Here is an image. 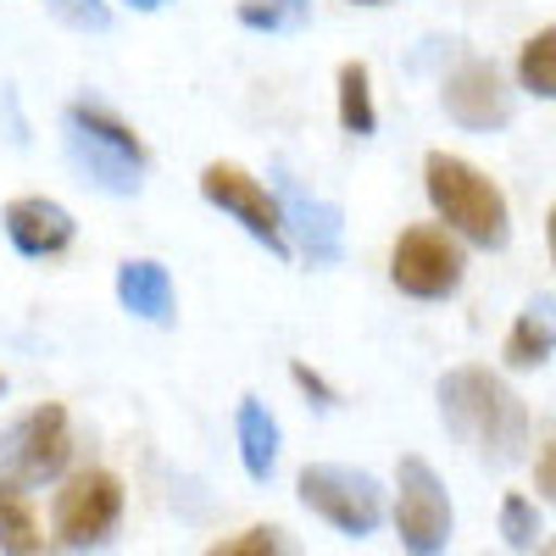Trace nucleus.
I'll return each instance as SVG.
<instances>
[{"mask_svg": "<svg viewBox=\"0 0 556 556\" xmlns=\"http://www.w3.org/2000/svg\"><path fill=\"white\" fill-rule=\"evenodd\" d=\"M434 395H440V424L473 462L513 468V462L529 456V406L501 374H490L479 362L451 367L434 384Z\"/></svg>", "mask_w": 556, "mask_h": 556, "instance_id": "f257e3e1", "label": "nucleus"}, {"mask_svg": "<svg viewBox=\"0 0 556 556\" xmlns=\"http://www.w3.org/2000/svg\"><path fill=\"white\" fill-rule=\"evenodd\" d=\"M424 195L456 240H468L479 251H501L513 240V212H506L501 184L490 173H479L473 162H462L451 151H429L424 156Z\"/></svg>", "mask_w": 556, "mask_h": 556, "instance_id": "f03ea898", "label": "nucleus"}, {"mask_svg": "<svg viewBox=\"0 0 556 556\" xmlns=\"http://www.w3.org/2000/svg\"><path fill=\"white\" fill-rule=\"evenodd\" d=\"M62 128H67V156L78 162V173H89V184L106 195H139L146 184V167H151V151L117 112L96 106V101H73L62 112Z\"/></svg>", "mask_w": 556, "mask_h": 556, "instance_id": "7ed1b4c3", "label": "nucleus"}, {"mask_svg": "<svg viewBox=\"0 0 556 556\" xmlns=\"http://www.w3.org/2000/svg\"><path fill=\"white\" fill-rule=\"evenodd\" d=\"M295 495H301V506L312 518L340 529L345 540H367V534H379V523H384V490H379L374 473H362V468L306 462L301 479H295Z\"/></svg>", "mask_w": 556, "mask_h": 556, "instance_id": "20e7f679", "label": "nucleus"}, {"mask_svg": "<svg viewBox=\"0 0 556 556\" xmlns=\"http://www.w3.org/2000/svg\"><path fill=\"white\" fill-rule=\"evenodd\" d=\"M67 462H73V424H67V406H56V401L23 412L0 434V479H12L23 490L62 479Z\"/></svg>", "mask_w": 556, "mask_h": 556, "instance_id": "39448f33", "label": "nucleus"}, {"mask_svg": "<svg viewBox=\"0 0 556 556\" xmlns=\"http://www.w3.org/2000/svg\"><path fill=\"white\" fill-rule=\"evenodd\" d=\"M462 273H468V256H462L451 228L417 223L401 228V240L390 251V285L412 301H445L462 290Z\"/></svg>", "mask_w": 556, "mask_h": 556, "instance_id": "423d86ee", "label": "nucleus"}, {"mask_svg": "<svg viewBox=\"0 0 556 556\" xmlns=\"http://www.w3.org/2000/svg\"><path fill=\"white\" fill-rule=\"evenodd\" d=\"M123 523V479L106 468H78L62 490H56V545L62 551H96L117 534Z\"/></svg>", "mask_w": 556, "mask_h": 556, "instance_id": "0eeeda50", "label": "nucleus"}, {"mask_svg": "<svg viewBox=\"0 0 556 556\" xmlns=\"http://www.w3.org/2000/svg\"><path fill=\"white\" fill-rule=\"evenodd\" d=\"M456 513H451V495L440 484V473L429 468L424 456H401L395 468V534L412 556H434L451 545Z\"/></svg>", "mask_w": 556, "mask_h": 556, "instance_id": "6e6552de", "label": "nucleus"}, {"mask_svg": "<svg viewBox=\"0 0 556 556\" xmlns=\"http://www.w3.org/2000/svg\"><path fill=\"white\" fill-rule=\"evenodd\" d=\"M201 195L217 206V212H228L245 235L256 240V245H267L278 262H290V235H285V206H278V195L267 190V184H256L245 167H235V162H212L206 173H201Z\"/></svg>", "mask_w": 556, "mask_h": 556, "instance_id": "1a4fd4ad", "label": "nucleus"}, {"mask_svg": "<svg viewBox=\"0 0 556 556\" xmlns=\"http://www.w3.org/2000/svg\"><path fill=\"white\" fill-rule=\"evenodd\" d=\"M273 195H278V206H285V235L306 251L312 267H334L345 256V217H340V206L323 201V195H306L285 162L273 167Z\"/></svg>", "mask_w": 556, "mask_h": 556, "instance_id": "9d476101", "label": "nucleus"}, {"mask_svg": "<svg viewBox=\"0 0 556 556\" xmlns=\"http://www.w3.org/2000/svg\"><path fill=\"white\" fill-rule=\"evenodd\" d=\"M440 101H445V117H451L456 128H468V134H495V128L513 123V112H518L513 84L501 78L495 62H479V56L462 62V67L445 78Z\"/></svg>", "mask_w": 556, "mask_h": 556, "instance_id": "9b49d317", "label": "nucleus"}, {"mask_svg": "<svg viewBox=\"0 0 556 556\" xmlns=\"http://www.w3.org/2000/svg\"><path fill=\"white\" fill-rule=\"evenodd\" d=\"M0 223H7V240H12L17 256H62L78 235L73 212L51 195H17Z\"/></svg>", "mask_w": 556, "mask_h": 556, "instance_id": "f8f14e48", "label": "nucleus"}, {"mask_svg": "<svg viewBox=\"0 0 556 556\" xmlns=\"http://www.w3.org/2000/svg\"><path fill=\"white\" fill-rule=\"evenodd\" d=\"M117 301H123V312H134V317L156 323V329H167V323H173V306H178L173 273H167L162 262H151V256L123 262V267H117Z\"/></svg>", "mask_w": 556, "mask_h": 556, "instance_id": "ddd939ff", "label": "nucleus"}, {"mask_svg": "<svg viewBox=\"0 0 556 556\" xmlns=\"http://www.w3.org/2000/svg\"><path fill=\"white\" fill-rule=\"evenodd\" d=\"M556 356V295H534L518 323L506 329V345H501V362L529 374V367H545Z\"/></svg>", "mask_w": 556, "mask_h": 556, "instance_id": "4468645a", "label": "nucleus"}, {"mask_svg": "<svg viewBox=\"0 0 556 556\" xmlns=\"http://www.w3.org/2000/svg\"><path fill=\"white\" fill-rule=\"evenodd\" d=\"M235 440H240L245 473H251L256 484H267L273 468H278V417H273L256 395H240V406H235Z\"/></svg>", "mask_w": 556, "mask_h": 556, "instance_id": "2eb2a0df", "label": "nucleus"}, {"mask_svg": "<svg viewBox=\"0 0 556 556\" xmlns=\"http://www.w3.org/2000/svg\"><path fill=\"white\" fill-rule=\"evenodd\" d=\"M0 551H12V556L45 551V534H39L34 506H28V490L12 484V479H0Z\"/></svg>", "mask_w": 556, "mask_h": 556, "instance_id": "dca6fc26", "label": "nucleus"}, {"mask_svg": "<svg viewBox=\"0 0 556 556\" xmlns=\"http://www.w3.org/2000/svg\"><path fill=\"white\" fill-rule=\"evenodd\" d=\"M340 128L367 139L379 128V112H374V73H367V62H340Z\"/></svg>", "mask_w": 556, "mask_h": 556, "instance_id": "f3484780", "label": "nucleus"}, {"mask_svg": "<svg viewBox=\"0 0 556 556\" xmlns=\"http://www.w3.org/2000/svg\"><path fill=\"white\" fill-rule=\"evenodd\" d=\"M518 89H529L534 101H556V23L523 39V51H518Z\"/></svg>", "mask_w": 556, "mask_h": 556, "instance_id": "a211bd4d", "label": "nucleus"}, {"mask_svg": "<svg viewBox=\"0 0 556 556\" xmlns=\"http://www.w3.org/2000/svg\"><path fill=\"white\" fill-rule=\"evenodd\" d=\"M235 17L251 34H295L312 23V0H240Z\"/></svg>", "mask_w": 556, "mask_h": 556, "instance_id": "6ab92c4d", "label": "nucleus"}, {"mask_svg": "<svg viewBox=\"0 0 556 556\" xmlns=\"http://www.w3.org/2000/svg\"><path fill=\"white\" fill-rule=\"evenodd\" d=\"M540 534H545L540 529V506L523 490H506L501 495V545L506 551H540L545 545Z\"/></svg>", "mask_w": 556, "mask_h": 556, "instance_id": "aec40b11", "label": "nucleus"}, {"mask_svg": "<svg viewBox=\"0 0 556 556\" xmlns=\"http://www.w3.org/2000/svg\"><path fill=\"white\" fill-rule=\"evenodd\" d=\"M278 551H290L285 529H245L235 540H217L212 556H278Z\"/></svg>", "mask_w": 556, "mask_h": 556, "instance_id": "412c9836", "label": "nucleus"}, {"mask_svg": "<svg viewBox=\"0 0 556 556\" xmlns=\"http://www.w3.org/2000/svg\"><path fill=\"white\" fill-rule=\"evenodd\" d=\"M62 23H73V28H84V34H106L112 28V7L106 0H45Z\"/></svg>", "mask_w": 556, "mask_h": 556, "instance_id": "4be33fe9", "label": "nucleus"}, {"mask_svg": "<svg viewBox=\"0 0 556 556\" xmlns=\"http://www.w3.org/2000/svg\"><path fill=\"white\" fill-rule=\"evenodd\" d=\"M290 379H295V390H301V395H306L317 412H334V406H340V390H334L329 379H323L317 367H306V362H290Z\"/></svg>", "mask_w": 556, "mask_h": 556, "instance_id": "5701e85b", "label": "nucleus"}, {"mask_svg": "<svg viewBox=\"0 0 556 556\" xmlns=\"http://www.w3.org/2000/svg\"><path fill=\"white\" fill-rule=\"evenodd\" d=\"M534 490H540V501L556 506V440H545L534 456Z\"/></svg>", "mask_w": 556, "mask_h": 556, "instance_id": "b1692460", "label": "nucleus"}, {"mask_svg": "<svg viewBox=\"0 0 556 556\" xmlns=\"http://www.w3.org/2000/svg\"><path fill=\"white\" fill-rule=\"evenodd\" d=\"M545 245H551V262H556V206L545 212Z\"/></svg>", "mask_w": 556, "mask_h": 556, "instance_id": "393cba45", "label": "nucleus"}, {"mask_svg": "<svg viewBox=\"0 0 556 556\" xmlns=\"http://www.w3.org/2000/svg\"><path fill=\"white\" fill-rule=\"evenodd\" d=\"M128 7H134V12H162L167 0H128Z\"/></svg>", "mask_w": 556, "mask_h": 556, "instance_id": "a878e982", "label": "nucleus"}, {"mask_svg": "<svg viewBox=\"0 0 556 556\" xmlns=\"http://www.w3.org/2000/svg\"><path fill=\"white\" fill-rule=\"evenodd\" d=\"M356 7H384V0H356Z\"/></svg>", "mask_w": 556, "mask_h": 556, "instance_id": "bb28decb", "label": "nucleus"}, {"mask_svg": "<svg viewBox=\"0 0 556 556\" xmlns=\"http://www.w3.org/2000/svg\"><path fill=\"white\" fill-rule=\"evenodd\" d=\"M0 395H7V379H0Z\"/></svg>", "mask_w": 556, "mask_h": 556, "instance_id": "cd10ccee", "label": "nucleus"}, {"mask_svg": "<svg viewBox=\"0 0 556 556\" xmlns=\"http://www.w3.org/2000/svg\"><path fill=\"white\" fill-rule=\"evenodd\" d=\"M545 551H556V540H551V545H545Z\"/></svg>", "mask_w": 556, "mask_h": 556, "instance_id": "c85d7f7f", "label": "nucleus"}]
</instances>
